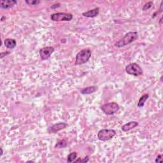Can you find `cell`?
<instances>
[{
    "instance_id": "6da1fadb",
    "label": "cell",
    "mask_w": 163,
    "mask_h": 163,
    "mask_svg": "<svg viewBox=\"0 0 163 163\" xmlns=\"http://www.w3.org/2000/svg\"><path fill=\"white\" fill-rule=\"evenodd\" d=\"M138 38V34L136 31H130L126 33L123 37L117 41L115 43V46L117 48H121L125 46L131 44V43L135 42Z\"/></svg>"
},
{
    "instance_id": "7a4b0ae2",
    "label": "cell",
    "mask_w": 163,
    "mask_h": 163,
    "mask_svg": "<svg viewBox=\"0 0 163 163\" xmlns=\"http://www.w3.org/2000/svg\"><path fill=\"white\" fill-rule=\"evenodd\" d=\"M92 55L91 50L89 49H85L80 50V52L76 55L75 58V66H79L89 62Z\"/></svg>"
},
{
    "instance_id": "3957f363",
    "label": "cell",
    "mask_w": 163,
    "mask_h": 163,
    "mask_svg": "<svg viewBox=\"0 0 163 163\" xmlns=\"http://www.w3.org/2000/svg\"><path fill=\"white\" fill-rule=\"evenodd\" d=\"M119 109L120 106L119 104H117L115 102L106 103L101 106V110L107 115H114L119 110Z\"/></svg>"
},
{
    "instance_id": "277c9868",
    "label": "cell",
    "mask_w": 163,
    "mask_h": 163,
    "mask_svg": "<svg viewBox=\"0 0 163 163\" xmlns=\"http://www.w3.org/2000/svg\"><path fill=\"white\" fill-rule=\"evenodd\" d=\"M126 72L130 75L139 76L143 75V70L141 66L136 63L127 64L125 68Z\"/></svg>"
},
{
    "instance_id": "5b68a950",
    "label": "cell",
    "mask_w": 163,
    "mask_h": 163,
    "mask_svg": "<svg viewBox=\"0 0 163 163\" xmlns=\"http://www.w3.org/2000/svg\"><path fill=\"white\" fill-rule=\"evenodd\" d=\"M115 135L116 131L114 129H104L99 131L97 136L100 141H106L111 140Z\"/></svg>"
},
{
    "instance_id": "8992f818",
    "label": "cell",
    "mask_w": 163,
    "mask_h": 163,
    "mask_svg": "<svg viewBox=\"0 0 163 163\" xmlns=\"http://www.w3.org/2000/svg\"><path fill=\"white\" fill-rule=\"evenodd\" d=\"M73 14L70 13L58 12L52 13L50 15V19L54 22H61V21H70L73 19Z\"/></svg>"
},
{
    "instance_id": "52a82bcc",
    "label": "cell",
    "mask_w": 163,
    "mask_h": 163,
    "mask_svg": "<svg viewBox=\"0 0 163 163\" xmlns=\"http://www.w3.org/2000/svg\"><path fill=\"white\" fill-rule=\"evenodd\" d=\"M55 51V49L53 47H45L41 49L39 51V54L41 59L45 61L49 59L51 55H52Z\"/></svg>"
},
{
    "instance_id": "ba28073f",
    "label": "cell",
    "mask_w": 163,
    "mask_h": 163,
    "mask_svg": "<svg viewBox=\"0 0 163 163\" xmlns=\"http://www.w3.org/2000/svg\"><path fill=\"white\" fill-rule=\"evenodd\" d=\"M68 124L65 122H59V123L53 124L48 127L47 131L49 134H54L57 133L58 132L65 129L66 127H68Z\"/></svg>"
},
{
    "instance_id": "9c48e42d",
    "label": "cell",
    "mask_w": 163,
    "mask_h": 163,
    "mask_svg": "<svg viewBox=\"0 0 163 163\" xmlns=\"http://www.w3.org/2000/svg\"><path fill=\"white\" fill-rule=\"evenodd\" d=\"M139 125L138 122L136 121H131L123 125L121 127V129L124 132H128L132 129H133Z\"/></svg>"
},
{
    "instance_id": "30bf717a",
    "label": "cell",
    "mask_w": 163,
    "mask_h": 163,
    "mask_svg": "<svg viewBox=\"0 0 163 163\" xmlns=\"http://www.w3.org/2000/svg\"><path fill=\"white\" fill-rule=\"evenodd\" d=\"M99 13V8L97 7L95 8L93 10H88V11L82 13V15L84 17H89V18H93V17H96L98 16Z\"/></svg>"
},
{
    "instance_id": "8fae6325",
    "label": "cell",
    "mask_w": 163,
    "mask_h": 163,
    "mask_svg": "<svg viewBox=\"0 0 163 163\" xmlns=\"http://www.w3.org/2000/svg\"><path fill=\"white\" fill-rule=\"evenodd\" d=\"M17 3V1L15 0H6V1H1V8L3 9H9L12 8L14 5Z\"/></svg>"
},
{
    "instance_id": "7c38bea8",
    "label": "cell",
    "mask_w": 163,
    "mask_h": 163,
    "mask_svg": "<svg viewBox=\"0 0 163 163\" xmlns=\"http://www.w3.org/2000/svg\"><path fill=\"white\" fill-rule=\"evenodd\" d=\"M4 45L5 47L8 49H14L17 45L16 40L12 38H6L4 40Z\"/></svg>"
},
{
    "instance_id": "4fadbf2b",
    "label": "cell",
    "mask_w": 163,
    "mask_h": 163,
    "mask_svg": "<svg viewBox=\"0 0 163 163\" xmlns=\"http://www.w3.org/2000/svg\"><path fill=\"white\" fill-rule=\"evenodd\" d=\"M98 87L96 86V85L89 86V87H87L84 88L83 89H82L80 93L82 94H84V95L90 94H93V93H95V92L98 90Z\"/></svg>"
},
{
    "instance_id": "5bb4252c",
    "label": "cell",
    "mask_w": 163,
    "mask_h": 163,
    "mask_svg": "<svg viewBox=\"0 0 163 163\" xmlns=\"http://www.w3.org/2000/svg\"><path fill=\"white\" fill-rule=\"evenodd\" d=\"M149 95L148 94H145L144 95H142L140 97V98L139 99L138 102V105H137L138 107H139V108H142V107H144L145 102L148 99V98H149Z\"/></svg>"
},
{
    "instance_id": "9a60e30c",
    "label": "cell",
    "mask_w": 163,
    "mask_h": 163,
    "mask_svg": "<svg viewBox=\"0 0 163 163\" xmlns=\"http://www.w3.org/2000/svg\"><path fill=\"white\" fill-rule=\"evenodd\" d=\"M77 153L76 152H71L68 156L67 157V162H74V161L76 159V157H77Z\"/></svg>"
},
{
    "instance_id": "2e32d148",
    "label": "cell",
    "mask_w": 163,
    "mask_h": 163,
    "mask_svg": "<svg viewBox=\"0 0 163 163\" xmlns=\"http://www.w3.org/2000/svg\"><path fill=\"white\" fill-rule=\"evenodd\" d=\"M67 146V141L65 140H62L58 141L55 145V149H63Z\"/></svg>"
},
{
    "instance_id": "e0dca14e",
    "label": "cell",
    "mask_w": 163,
    "mask_h": 163,
    "mask_svg": "<svg viewBox=\"0 0 163 163\" xmlns=\"http://www.w3.org/2000/svg\"><path fill=\"white\" fill-rule=\"evenodd\" d=\"M153 4H154V3H153L152 1L148 2V3H145V4L144 5V7H143V8H142V10H144V11H145V10H149V9H150V8L152 7Z\"/></svg>"
},
{
    "instance_id": "ac0fdd59",
    "label": "cell",
    "mask_w": 163,
    "mask_h": 163,
    "mask_svg": "<svg viewBox=\"0 0 163 163\" xmlns=\"http://www.w3.org/2000/svg\"><path fill=\"white\" fill-rule=\"evenodd\" d=\"M40 1L38 0H25V3L29 5H37L40 3Z\"/></svg>"
},
{
    "instance_id": "d6986e66",
    "label": "cell",
    "mask_w": 163,
    "mask_h": 163,
    "mask_svg": "<svg viewBox=\"0 0 163 163\" xmlns=\"http://www.w3.org/2000/svg\"><path fill=\"white\" fill-rule=\"evenodd\" d=\"M89 161V156H86L83 159L82 158H79L78 159H76L74 162H88Z\"/></svg>"
},
{
    "instance_id": "ffe728a7",
    "label": "cell",
    "mask_w": 163,
    "mask_h": 163,
    "mask_svg": "<svg viewBox=\"0 0 163 163\" xmlns=\"http://www.w3.org/2000/svg\"><path fill=\"white\" fill-rule=\"evenodd\" d=\"M162 154H159V155H158L157 156V157L156 158V162H161L162 163Z\"/></svg>"
},
{
    "instance_id": "44dd1931",
    "label": "cell",
    "mask_w": 163,
    "mask_h": 163,
    "mask_svg": "<svg viewBox=\"0 0 163 163\" xmlns=\"http://www.w3.org/2000/svg\"><path fill=\"white\" fill-rule=\"evenodd\" d=\"M10 53L9 52H1V54H0V58L1 59H3L4 57H5V56L8 55V54H10Z\"/></svg>"
},
{
    "instance_id": "7402d4cb",
    "label": "cell",
    "mask_w": 163,
    "mask_h": 163,
    "mask_svg": "<svg viewBox=\"0 0 163 163\" xmlns=\"http://www.w3.org/2000/svg\"><path fill=\"white\" fill-rule=\"evenodd\" d=\"M60 7V4L59 3H58V4H53L51 6V8H59Z\"/></svg>"
},
{
    "instance_id": "603a6c76",
    "label": "cell",
    "mask_w": 163,
    "mask_h": 163,
    "mask_svg": "<svg viewBox=\"0 0 163 163\" xmlns=\"http://www.w3.org/2000/svg\"><path fill=\"white\" fill-rule=\"evenodd\" d=\"M162 21H163V20H162V17H161V18L160 19L159 21V24H160V25H162Z\"/></svg>"
},
{
    "instance_id": "cb8c5ba5",
    "label": "cell",
    "mask_w": 163,
    "mask_h": 163,
    "mask_svg": "<svg viewBox=\"0 0 163 163\" xmlns=\"http://www.w3.org/2000/svg\"><path fill=\"white\" fill-rule=\"evenodd\" d=\"M0 150H1V154H0V156H2L3 154V149H2V148H1V149H0Z\"/></svg>"
}]
</instances>
